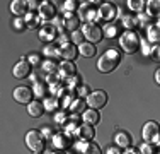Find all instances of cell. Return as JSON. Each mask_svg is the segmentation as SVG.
<instances>
[{
  "mask_svg": "<svg viewBox=\"0 0 160 154\" xmlns=\"http://www.w3.org/2000/svg\"><path fill=\"white\" fill-rule=\"evenodd\" d=\"M78 21H80L78 15H75L73 12H65L63 19H62V24L67 31H73L75 33V29L78 28Z\"/></svg>",
  "mask_w": 160,
  "mask_h": 154,
  "instance_id": "obj_10",
  "label": "cell"
},
{
  "mask_svg": "<svg viewBox=\"0 0 160 154\" xmlns=\"http://www.w3.org/2000/svg\"><path fill=\"white\" fill-rule=\"evenodd\" d=\"M104 33H106V36H108V38H114L118 34V26L116 24H106Z\"/></svg>",
  "mask_w": 160,
  "mask_h": 154,
  "instance_id": "obj_36",
  "label": "cell"
},
{
  "mask_svg": "<svg viewBox=\"0 0 160 154\" xmlns=\"http://www.w3.org/2000/svg\"><path fill=\"white\" fill-rule=\"evenodd\" d=\"M119 62H121L119 52H118V50H108V52L99 58L97 69L101 72H104V74H108V72H112L114 69L119 65Z\"/></svg>",
  "mask_w": 160,
  "mask_h": 154,
  "instance_id": "obj_1",
  "label": "cell"
},
{
  "mask_svg": "<svg viewBox=\"0 0 160 154\" xmlns=\"http://www.w3.org/2000/svg\"><path fill=\"white\" fill-rule=\"evenodd\" d=\"M142 135L148 144H160V125L157 122H147L143 125Z\"/></svg>",
  "mask_w": 160,
  "mask_h": 154,
  "instance_id": "obj_3",
  "label": "cell"
},
{
  "mask_svg": "<svg viewBox=\"0 0 160 154\" xmlns=\"http://www.w3.org/2000/svg\"><path fill=\"white\" fill-rule=\"evenodd\" d=\"M34 154H43V152H41V151H39V152H34Z\"/></svg>",
  "mask_w": 160,
  "mask_h": 154,
  "instance_id": "obj_51",
  "label": "cell"
},
{
  "mask_svg": "<svg viewBox=\"0 0 160 154\" xmlns=\"http://www.w3.org/2000/svg\"><path fill=\"white\" fill-rule=\"evenodd\" d=\"M60 52H62V57L67 62H72V58H75L77 57V46H75L73 43H70V41H67V43L60 45Z\"/></svg>",
  "mask_w": 160,
  "mask_h": 154,
  "instance_id": "obj_14",
  "label": "cell"
},
{
  "mask_svg": "<svg viewBox=\"0 0 160 154\" xmlns=\"http://www.w3.org/2000/svg\"><path fill=\"white\" fill-rule=\"evenodd\" d=\"M29 74H31V63H29L28 60H21L14 65V75H16L17 79H24V77H28Z\"/></svg>",
  "mask_w": 160,
  "mask_h": 154,
  "instance_id": "obj_11",
  "label": "cell"
},
{
  "mask_svg": "<svg viewBox=\"0 0 160 154\" xmlns=\"http://www.w3.org/2000/svg\"><path fill=\"white\" fill-rule=\"evenodd\" d=\"M43 135H44V139H49V140L55 137V135H53V130L49 129V127H44V129H43Z\"/></svg>",
  "mask_w": 160,
  "mask_h": 154,
  "instance_id": "obj_44",
  "label": "cell"
},
{
  "mask_svg": "<svg viewBox=\"0 0 160 154\" xmlns=\"http://www.w3.org/2000/svg\"><path fill=\"white\" fill-rule=\"evenodd\" d=\"M82 33L83 36L89 40V43H99V41L102 40V34H104V31H102L96 22H85L82 28Z\"/></svg>",
  "mask_w": 160,
  "mask_h": 154,
  "instance_id": "obj_5",
  "label": "cell"
},
{
  "mask_svg": "<svg viewBox=\"0 0 160 154\" xmlns=\"http://www.w3.org/2000/svg\"><path fill=\"white\" fill-rule=\"evenodd\" d=\"M14 26H16L17 29H22V28H26V21H24V17L17 19V21H16V24H14Z\"/></svg>",
  "mask_w": 160,
  "mask_h": 154,
  "instance_id": "obj_46",
  "label": "cell"
},
{
  "mask_svg": "<svg viewBox=\"0 0 160 154\" xmlns=\"http://www.w3.org/2000/svg\"><path fill=\"white\" fill-rule=\"evenodd\" d=\"M136 19H138V24L147 26V24H150V22H152V19H153V17H152L148 12H140V15Z\"/></svg>",
  "mask_w": 160,
  "mask_h": 154,
  "instance_id": "obj_35",
  "label": "cell"
},
{
  "mask_svg": "<svg viewBox=\"0 0 160 154\" xmlns=\"http://www.w3.org/2000/svg\"><path fill=\"white\" fill-rule=\"evenodd\" d=\"M155 154H160V152H155Z\"/></svg>",
  "mask_w": 160,
  "mask_h": 154,
  "instance_id": "obj_53",
  "label": "cell"
},
{
  "mask_svg": "<svg viewBox=\"0 0 160 154\" xmlns=\"http://www.w3.org/2000/svg\"><path fill=\"white\" fill-rule=\"evenodd\" d=\"M106 154H121V152H119V147H109Z\"/></svg>",
  "mask_w": 160,
  "mask_h": 154,
  "instance_id": "obj_48",
  "label": "cell"
},
{
  "mask_svg": "<svg viewBox=\"0 0 160 154\" xmlns=\"http://www.w3.org/2000/svg\"><path fill=\"white\" fill-rule=\"evenodd\" d=\"M155 80H157V84L160 86V69H157V70H155Z\"/></svg>",
  "mask_w": 160,
  "mask_h": 154,
  "instance_id": "obj_50",
  "label": "cell"
},
{
  "mask_svg": "<svg viewBox=\"0 0 160 154\" xmlns=\"http://www.w3.org/2000/svg\"><path fill=\"white\" fill-rule=\"evenodd\" d=\"M53 144L58 149L68 147V146H70V135H68V134H56V135L53 137Z\"/></svg>",
  "mask_w": 160,
  "mask_h": 154,
  "instance_id": "obj_23",
  "label": "cell"
},
{
  "mask_svg": "<svg viewBox=\"0 0 160 154\" xmlns=\"http://www.w3.org/2000/svg\"><path fill=\"white\" fill-rule=\"evenodd\" d=\"M150 57H152V58H153L155 62H160V45H153Z\"/></svg>",
  "mask_w": 160,
  "mask_h": 154,
  "instance_id": "obj_39",
  "label": "cell"
},
{
  "mask_svg": "<svg viewBox=\"0 0 160 154\" xmlns=\"http://www.w3.org/2000/svg\"><path fill=\"white\" fill-rule=\"evenodd\" d=\"M60 105L62 106H72V103L77 99V96H75V92L72 91V89H60Z\"/></svg>",
  "mask_w": 160,
  "mask_h": 154,
  "instance_id": "obj_19",
  "label": "cell"
},
{
  "mask_svg": "<svg viewBox=\"0 0 160 154\" xmlns=\"http://www.w3.org/2000/svg\"><path fill=\"white\" fill-rule=\"evenodd\" d=\"M116 12H118V9L114 7V3L111 2H106V3H102L101 7H99V19H102L104 22H111L114 17H116Z\"/></svg>",
  "mask_w": 160,
  "mask_h": 154,
  "instance_id": "obj_7",
  "label": "cell"
},
{
  "mask_svg": "<svg viewBox=\"0 0 160 154\" xmlns=\"http://www.w3.org/2000/svg\"><path fill=\"white\" fill-rule=\"evenodd\" d=\"M56 63L53 60H46L43 63V72H46V74H55V70H56Z\"/></svg>",
  "mask_w": 160,
  "mask_h": 154,
  "instance_id": "obj_34",
  "label": "cell"
},
{
  "mask_svg": "<svg viewBox=\"0 0 160 154\" xmlns=\"http://www.w3.org/2000/svg\"><path fill=\"white\" fill-rule=\"evenodd\" d=\"M114 142H116L118 147L128 149L129 144H131V137H129V134L124 132V130H118V132L114 134Z\"/></svg>",
  "mask_w": 160,
  "mask_h": 154,
  "instance_id": "obj_17",
  "label": "cell"
},
{
  "mask_svg": "<svg viewBox=\"0 0 160 154\" xmlns=\"http://www.w3.org/2000/svg\"><path fill=\"white\" fill-rule=\"evenodd\" d=\"M32 91H34V94H36L38 98H43V96L46 94V86H43L41 82H36V84H34V89Z\"/></svg>",
  "mask_w": 160,
  "mask_h": 154,
  "instance_id": "obj_37",
  "label": "cell"
},
{
  "mask_svg": "<svg viewBox=\"0 0 160 154\" xmlns=\"http://www.w3.org/2000/svg\"><path fill=\"white\" fill-rule=\"evenodd\" d=\"M24 21H26V26H28V28H38V26H39L41 17H38L36 14L29 12V14L24 17Z\"/></svg>",
  "mask_w": 160,
  "mask_h": 154,
  "instance_id": "obj_32",
  "label": "cell"
},
{
  "mask_svg": "<svg viewBox=\"0 0 160 154\" xmlns=\"http://www.w3.org/2000/svg\"><path fill=\"white\" fill-rule=\"evenodd\" d=\"M28 9H29L28 2H22V0H14V2L10 3V12L14 15H17L19 19L28 15Z\"/></svg>",
  "mask_w": 160,
  "mask_h": 154,
  "instance_id": "obj_12",
  "label": "cell"
},
{
  "mask_svg": "<svg viewBox=\"0 0 160 154\" xmlns=\"http://www.w3.org/2000/svg\"><path fill=\"white\" fill-rule=\"evenodd\" d=\"M78 98H83V96H85V98H87V96H89L90 94V92H89V87H87V86H82V87H78Z\"/></svg>",
  "mask_w": 160,
  "mask_h": 154,
  "instance_id": "obj_42",
  "label": "cell"
},
{
  "mask_svg": "<svg viewBox=\"0 0 160 154\" xmlns=\"http://www.w3.org/2000/svg\"><path fill=\"white\" fill-rule=\"evenodd\" d=\"M152 48H153V46H150V43H145L143 45V55H150Z\"/></svg>",
  "mask_w": 160,
  "mask_h": 154,
  "instance_id": "obj_47",
  "label": "cell"
},
{
  "mask_svg": "<svg viewBox=\"0 0 160 154\" xmlns=\"http://www.w3.org/2000/svg\"><path fill=\"white\" fill-rule=\"evenodd\" d=\"M85 101H87V105H89V108H92V110H101V108L106 106V103H108V94H106L104 91H92L85 98Z\"/></svg>",
  "mask_w": 160,
  "mask_h": 154,
  "instance_id": "obj_6",
  "label": "cell"
},
{
  "mask_svg": "<svg viewBox=\"0 0 160 154\" xmlns=\"http://www.w3.org/2000/svg\"><path fill=\"white\" fill-rule=\"evenodd\" d=\"M82 115H83V120H85V123H89V125H96V123H99V120H101L97 110H92V108L85 110Z\"/></svg>",
  "mask_w": 160,
  "mask_h": 154,
  "instance_id": "obj_24",
  "label": "cell"
},
{
  "mask_svg": "<svg viewBox=\"0 0 160 154\" xmlns=\"http://www.w3.org/2000/svg\"><path fill=\"white\" fill-rule=\"evenodd\" d=\"M119 45L126 53H133V52H136L138 46H140V38H138V34H136L135 31H126V33L121 34Z\"/></svg>",
  "mask_w": 160,
  "mask_h": 154,
  "instance_id": "obj_2",
  "label": "cell"
},
{
  "mask_svg": "<svg viewBox=\"0 0 160 154\" xmlns=\"http://www.w3.org/2000/svg\"><path fill=\"white\" fill-rule=\"evenodd\" d=\"M44 108H46L48 111H56L58 110V106H60V101H58V98H55V96H51V98H46L44 99Z\"/></svg>",
  "mask_w": 160,
  "mask_h": 154,
  "instance_id": "obj_31",
  "label": "cell"
},
{
  "mask_svg": "<svg viewBox=\"0 0 160 154\" xmlns=\"http://www.w3.org/2000/svg\"><path fill=\"white\" fill-rule=\"evenodd\" d=\"M55 36H56V29L53 28V26H44V28L41 29V38H43L44 41L55 40Z\"/></svg>",
  "mask_w": 160,
  "mask_h": 154,
  "instance_id": "obj_29",
  "label": "cell"
},
{
  "mask_svg": "<svg viewBox=\"0 0 160 154\" xmlns=\"http://www.w3.org/2000/svg\"><path fill=\"white\" fill-rule=\"evenodd\" d=\"M43 111H44V105L41 101H31L28 105V113L31 115V117H34V118H39L41 115H43Z\"/></svg>",
  "mask_w": 160,
  "mask_h": 154,
  "instance_id": "obj_21",
  "label": "cell"
},
{
  "mask_svg": "<svg viewBox=\"0 0 160 154\" xmlns=\"http://www.w3.org/2000/svg\"><path fill=\"white\" fill-rule=\"evenodd\" d=\"M123 154H142V152H138L136 149H131V147H128V149H126V151H124Z\"/></svg>",
  "mask_w": 160,
  "mask_h": 154,
  "instance_id": "obj_49",
  "label": "cell"
},
{
  "mask_svg": "<svg viewBox=\"0 0 160 154\" xmlns=\"http://www.w3.org/2000/svg\"><path fill=\"white\" fill-rule=\"evenodd\" d=\"M44 140H46V139H44L43 132H39V130H29V132L26 134V144H28V147L34 152L43 151Z\"/></svg>",
  "mask_w": 160,
  "mask_h": 154,
  "instance_id": "obj_4",
  "label": "cell"
},
{
  "mask_svg": "<svg viewBox=\"0 0 160 154\" xmlns=\"http://www.w3.org/2000/svg\"><path fill=\"white\" fill-rule=\"evenodd\" d=\"M77 7H78V3L73 2V0H67V2L63 3V10H65V12H73Z\"/></svg>",
  "mask_w": 160,
  "mask_h": 154,
  "instance_id": "obj_38",
  "label": "cell"
},
{
  "mask_svg": "<svg viewBox=\"0 0 160 154\" xmlns=\"http://www.w3.org/2000/svg\"><path fill=\"white\" fill-rule=\"evenodd\" d=\"M147 36H148V43L160 45V22L158 24H153V26H148Z\"/></svg>",
  "mask_w": 160,
  "mask_h": 154,
  "instance_id": "obj_20",
  "label": "cell"
},
{
  "mask_svg": "<svg viewBox=\"0 0 160 154\" xmlns=\"http://www.w3.org/2000/svg\"><path fill=\"white\" fill-rule=\"evenodd\" d=\"M58 154H63V152H58ZM65 154H67V152H65Z\"/></svg>",
  "mask_w": 160,
  "mask_h": 154,
  "instance_id": "obj_52",
  "label": "cell"
},
{
  "mask_svg": "<svg viewBox=\"0 0 160 154\" xmlns=\"http://www.w3.org/2000/svg\"><path fill=\"white\" fill-rule=\"evenodd\" d=\"M123 26L128 31H133V29H135V26H138V19L133 17V15H124V17H123Z\"/></svg>",
  "mask_w": 160,
  "mask_h": 154,
  "instance_id": "obj_33",
  "label": "cell"
},
{
  "mask_svg": "<svg viewBox=\"0 0 160 154\" xmlns=\"http://www.w3.org/2000/svg\"><path fill=\"white\" fill-rule=\"evenodd\" d=\"M78 149L82 154H102L101 147L96 142H87V140H80L78 142Z\"/></svg>",
  "mask_w": 160,
  "mask_h": 154,
  "instance_id": "obj_16",
  "label": "cell"
},
{
  "mask_svg": "<svg viewBox=\"0 0 160 154\" xmlns=\"http://www.w3.org/2000/svg\"><path fill=\"white\" fill-rule=\"evenodd\" d=\"M28 62H29V63H39V55H36V53H31Z\"/></svg>",
  "mask_w": 160,
  "mask_h": 154,
  "instance_id": "obj_45",
  "label": "cell"
},
{
  "mask_svg": "<svg viewBox=\"0 0 160 154\" xmlns=\"http://www.w3.org/2000/svg\"><path fill=\"white\" fill-rule=\"evenodd\" d=\"M68 80V89H72L73 91L75 87H78V82H80V79L77 75H73V77H70V79H67Z\"/></svg>",
  "mask_w": 160,
  "mask_h": 154,
  "instance_id": "obj_40",
  "label": "cell"
},
{
  "mask_svg": "<svg viewBox=\"0 0 160 154\" xmlns=\"http://www.w3.org/2000/svg\"><path fill=\"white\" fill-rule=\"evenodd\" d=\"M140 152H142V154H155V151H153V146H152V144H148V142H145V144L142 146Z\"/></svg>",
  "mask_w": 160,
  "mask_h": 154,
  "instance_id": "obj_41",
  "label": "cell"
},
{
  "mask_svg": "<svg viewBox=\"0 0 160 154\" xmlns=\"http://www.w3.org/2000/svg\"><path fill=\"white\" fill-rule=\"evenodd\" d=\"M128 7L135 12H143L145 7H147V2H143V0H128Z\"/></svg>",
  "mask_w": 160,
  "mask_h": 154,
  "instance_id": "obj_30",
  "label": "cell"
},
{
  "mask_svg": "<svg viewBox=\"0 0 160 154\" xmlns=\"http://www.w3.org/2000/svg\"><path fill=\"white\" fill-rule=\"evenodd\" d=\"M78 53L82 57H94L96 55V46L92 43H89V41H85V43L78 45Z\"/></svg>",
  "mask_w": 160,
  "mask_h": 154,
  "instance_id": "obj_25",
  "label": "cell"
},
{
  "mask_svg": "<svg viewBox=\"0 0 160 154\" xmlns=\"http://www.w3.org/2000/svg\"><path fill=\"white\" fill-rule=\"evenodd\" d=\"M63 127H65V132L68 134V135H72L73 132H77V129H78V120H77V117L75 115H72V117H68L67 120L63 122Z\"/></svg>",
  "mask_w": 160,
  "mask_h": 154,
  "instance_id": "obj_22",
  "label": "cell"
},
{
  "mask_svg": "<svg viewBox=\"0 0 160 154\" xmlns=\"http://www.w3.org/2000/svg\"><path fill=\"white\" fill-rule=\"evenodd\" d=\"M83 38H85V36H83V33H78V31H75V33H73V41H75V43L82 45V40H83Z\"/></svg>",
  "mask_w": 160,
  "mask_h": 154,
  "instance_id": "obj_43",
  "label": "cell"
},
{
  "mask_svg": "<svg viewBox=\"0 0 160 154\" xmlns=\"http://www.w3.org/2000/svg\"><path fill=\"white\" fill-rule=\"evenodd\" d=\"M78 135L80 140H92L94 139V125H89V123H82V125L77 129L75 132Z\"/></svg>",
  "mask_w": 160,
  "mask_h": 154,
  "instance_id": "obj_15",
  "label": "cell"
},
{
  "mask_svg": "<svg viewBox=\"0 0 160 154\" xmlns=\"http://www.w3.org/2000/svg\"><path fill=\"white\" fill-rule=\"evenodd\" d=\"M38 10H39V17L44 19V21H49V19L55 17V7H53L49 2H43Z\"/></svg>",
  "mask_w": 160,
  "mask_h": 154,
  "instance_id": "obj_18",
  "label": "cell"
},
{
  "mask_svg": "<svg viewBox=\"0 0 160 154\" xmlns=\"http://www.w3.org/2000/svg\"><path fill=\"white\" fill-rule=\"evenodd\" d=\"M75 72H77V69H75V65H73V62H62V63L58 65V74L60 77H65V79H70V77H73L75 75Z\"/></svg>",
  "mask_w": 160,
  "mask_h": 154,
  "instance_id": "obj_13",
  "label": "cell"
},
{
  "mask_svg": "<svg viewBox=\"0 0 160 154\" xmlns=\"http://www.w3.org/2000/svg\"><path fill=\"white\" fill-rule=\"evenodd\" d=\"M147 12L153 17V15H160V0H150L147 2Z\"/></svg>",
  "mask_w": 160,
  "mask_h": 154,
  "instance_id": "obj_28",
  "label": "cell"
},
{
  "mask_svg": "<svg viewBox=\"0 0 160 154\" xmlns=\"http://www.w3.org/2000/svg\"><path fill=\"white\" fill-rule=\"evenodd\" d=\"M44 55H46L48 58H60V57H62L60 46H56V45H48L46 48H44Z\"/></svg>",
  "mask_w": 160,
  "mask_h": 154,
  "instance_id": "obj_27",
  "label": "cell"
},
{
  "mask_svg": "<svg viewBox=\"0 0 160 154\" xmlns=\"http://www.w3.org/2000/svg\"><path fill=\"white\" fill-rule=\"evenodd\" d=\"M97 12L94 10L92 3H83V5L78 7V19L80 21H87V22H92L94 19H96Z\"/></svg>",
  "mask_w": 160,
  "mask_h": 154,
  "instance_id": "obj_9",
  "label": "cell"
},
{
  "mask_svg": "<svg viewBox=\"0 0 160 154\" xmlns=\"http://www.w3.org/2000/svg\"><path fill=\"white\" fill-rule=\"evenodd\" d=\"M85 105H87V101L85 99H82V98H77L73 103H72V106H70V111L73 115H77V113H83L85 111Z\"/></svg>",
  "mask_w": 160,
  "mask_h": 154,
  "instance_id": "obj_26",
  "label": "cell"
},
{
  "mask_svg": "<svg viewBox=\"0 0 160 154\" xmlns=\"http://www.w3.org/2000/svg\"><path fill=\"white\" fill-rule=\"evenodd\" d=\"M14 99L17 103H22V105H29L32 99V91L26 86H19L16 91H14Z\"/></svg>",
  "mask_w": 160,
  "mask_h": 154,
  "instance_id": "obj_8",
  "label": "cell"
}]
</instances>
